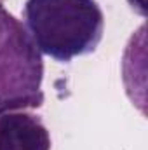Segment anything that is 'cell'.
<instances>
[{
    "label": "cell",
    "instance_id": "1",
    "mask_svg": "<svg viewBox=\"0 0 148 150\" xmlns=\"http://www.w3.org/2000/svg\"><path fill=\"white\" fill-rule=\"evenodd\" d=\"M23 25L40 54L70 63L98 49L105 14L96 0H26Z\"/></svg>",
    "mask_w": 148,
    "mask_h": 150
},
{
    "label": "cell",
    "instance_id": "2",
    "mask_svg": "<svg viewBox=\"0 0 148 150\" xmlns=\"http://www.w3.org/2000/svg\"><path fill=\"white\" fill-rule=\"evenodd\" d=\"M44 59L25 25L0 4V115L44 103Z\"/></svg>",
    "mask_w": 148,
    "mask_h": 150
},
{
    "label": "cell",
    "instance_id": "3",
    "mask_svg": "<svg viewBox=\"0 0 148 150\" xmlns=\"http://www.w3.org/2000/svg\"><path fill=\"white\" fill-rule=\"evenodd\" d=\"M0 150H51V134L42 117L26 110L2 113Z\"/></svg>",
    "mask_w": 148,
    "mask_h": 150
}]
</instances>
